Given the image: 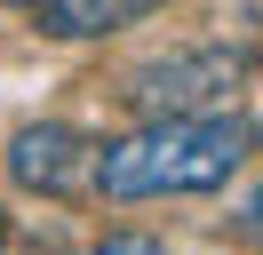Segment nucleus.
I'll use <instances>...</instances> for the list:
<instances>
[{"label": "nucleus", "mask_w": 263, "mask_h": 255, "mask_svg": "<svg viewBox=\"0 0 263 255\" xmlns=\"http://www.w3.org/2000/svg\"><path fill=\"white\" fill-rule=\"evenodd\" d=\"M255 152V120L239 112H144V128L96 143L88 184L104 199H183V191L231 184V168Z\"/></svg>", "instance_id": "nucleus-1"}, {"label": "nucleus", "mask_w": 263, "mask_h": 255, "mask_svg": "<svg viewBox=\"0 0 263 255\" xmlns=\"http://www.w3.org/2000/svg\"><path fill=\"white\" fill-rule=\"evenodd\" d=\"M96 255H160V239H104Z\"/></svg>", "instance_id": "nucleus-5"}, {"label": "nucleus", "mask_w": 263, "mask_h": 255, "mask_svg": "<svg viewBox=\"0 0 263 255\" xmlns=\"http://www.w3.org/2000/svg\"><path fill=\"white\" fill-rule=\"evenodd\" d=\"M88 159H96V143H88L80 128H64V120L16 128V143H8V175H16L24 191H48V199H64V191L88 184Z\"/></svg>", "instance_id": "nucleus-3"}, {"label": "nucleus", "mask_w": 263, "mask_h": 255, "mask_svg": "<svg viewBox=\"0 0 263 255\" xmlns=\"http://www.w3.org/2000/svg\"><path fill=\"white\" fill-rule=\"evenodd\" d=\"M239 223H247V231L263 239V184H255V199H247V215H239Z\"/></svg>", "instance_id": "nucleus-6"}, {"label": "nucleus", "mask_w": 263, "mask_h": 255, "mask_svg": "<svg viewBox=\"0 0 263 255\" xmlns=\"http://www.w3.org/2000/svg\"><path fill=\"white\" fill-rule=\"evenodd\" d=\"M152 8H160V0H40L32 24H40V32H56V40H104V32L144 24Z\"/></svg>", "instance_id": "nucleus-4"}, {"label": "nucleus", "mask_w": 263, "mask_h": 255, "mask_svg": "<svg viewBox=\"0 0 263 255\" xmlns=\"http://www.w3.org/2000/svg\"><path fill=\"white\" fill-rule=\"evenodd\" d=\"M255 72L247 48H192V56H167V64H144L128 80V104L136 112H215L231 104V88Z\"/></svg>", "instance_id": "nucleus-2"}]
</instances>
